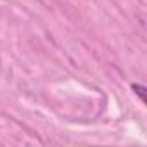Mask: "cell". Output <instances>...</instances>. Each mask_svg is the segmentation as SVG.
<instances>
[{"instance_id":"6da1fadb","label":"cell","mask_w":147,"mask_h":147,"mask_svg":"<svg viewBox=\"0 0 147 147\" xmlns=\"http://www.w3.org/2000/svg\"><path fill=\"white\" fill-rule=\"evenodd\" d=\"M131 90H133V94L140 99V102H145V87L144 85H140V83H131Z\"/></svg>"}]
</instances>
